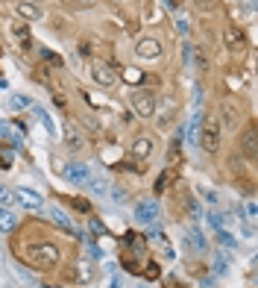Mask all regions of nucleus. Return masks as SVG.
<instances>
[{
    "label": "nucleus",
    "mask_w": 258,
    "mask_h": 288,
    "mask_svg": "<svg viewBox=\"0 0 258 288\" xmlns=\"http://www.w3.org/2000/svg\"><path fill=\"white\" fill-rule=\"evenodd\" d=\"M24 259H27V265L38 268V271H50V268L59 265L62 253H59V247L50 244V241H35V244H27Z\"/></svg>",
    "instance_id": "nucleus-1"
},
{
    "label": "nucleus",
    "mask_w": 258,
    "mask_h": 288,
    "mask_svg": "<svg viewBox=\"0 0 258 288\" xmlns=\"http://www.w3.org/2000/svg\"><path fill=\"white\" fill-rule=\"evenodd\" d=\"M196 141L205 153H217V147H220V121L214 115H205V121L199 124V132H196Z\"/></svg>",
    "instance_id": "nucleus-2"
},
{
    "label": "nucleus",
    "mask_w": 258,
    "mask_h": 288,
    "mask_svg": "<svg viewBox=\"0 0 258 288\" xmlns=\"http://www.w3.org/2000/svg\"><path fill=\"white\" fill-rule=\"evenodd\" d=\"M129 106L138 118H150L156 112V95L147 92V89H132L129 92Z\"/></svg>",
    "instance_id": "nucleus-3"
},
{
    "label": "nucleus",
    "mask_w": 258,
    "mask_h": 288,
    "mask_svg": "<svg viewBox=\"0 0 258 288\" xmlns=\"http://www.w3.org/2000/svg\"><path fill=\"white\" fill-rule=\"evenodd\" d=\"M159 215H161V206L156 200H138V206H135V221H138V224L153 226L159 221Z\"/></svg>",
    "instance_id": "nucleus-4"
},
{
    "label": "nucleus",
    "mask_w": 258,
    "mask_h": 288,
    "mask_svg": "<svg viewBox=\"0 0 258 288\" xmlns=\"http://www.w3.org/2000/svg\"><path fill=\"white\" fill-rule=\"evenodd\" d=\"M226 129H235L241 127V109H238V103L232 100V97H223V103H220V118H217Z\"/></svg>",
    "instance_id": "nucleus-5"
},
{
    "label": "nucleus",
    "mask_w": 258,
    "mask_h": 288,
    "mask_svg": "<svg viewBox=\"0 0 258 288\" xmlns=\"http://www.w3.org/2000/svg\"><path fill=\"white\" fill-rule=\"evenodd\" d=\"M91 80H94L97 86H103V89H112V86L118 83L115 68H112V65H106L103 59H94V62H91Z\"/></svg>",
    "instance_id": "nucleus-6"
},
{
    "label": "nucleus",
    "mask_w": 258,
    "mask_h": 288,
    "mask_svg": "<svg viewBox=\"0 0 258 288\" xmlns=\"http://www.w3.org/2000/svg\"><path fill=\"white\" fill-rule=\"evenodd\" d=\"M135 56L138 59H159L161 56V41L159 38H141L138 44H135Z\"/></svg>",
    "instance_id": "nucleus-7"
},
{
    "label": "nucleus",
    "mask_w": 258,
    "mask_h": 288,
    "mask_svg": "<svg viewBox=\"0 0 258 288\" xmlns=\"http://www.w3.org/2000/svg\"><path fill=\"white\" fill-rule=\"evenodd\" d=\"M153 150H156L153 135H135V141H132V147H129V153H132L135 159H150Z\"/></svg>",
    "instance_id": "nucleus-8"
},
{
    "label": "nucleus",
    "mask_w": 258,
    "mask_h": 288,
    "mask_svg": "<svg viewBox=\"0 0 258 288\" xmlns=\"http://www.w3.org/2000/svg\"><path fill=\"white\" fill-rule=\"evenodd\" d=\"M64 177H67L73 186H85V183L91 180V168L82 165V162H70V165H64Z\"/></svg>",
    "instance_id": "nucleus-9"
},
{
    "label": "nucleus",
    "mask_w": 258,
    "mask_h": 288,
    "mask_svg": "<svg viewBox=\"0 0 258 288\" xmlns=\"http://www.w3.org/2000/svg\"><path fill=\"white\" fill-rule=\"evenodd\" d=\"M15 200H18V203H21L24 209H32V212H38V209H44V197H41V194H38V192H32V189H27V186L15 192Z\"/></svg>",
    "instance_id": "nucleus-10"
},
{
    "label": "nucleus",
    "mask_w": 258,
    "mask_h": 288,
    "mask_svg": "<svg viewBox=\"0 0 258 288\" xmlns=\"http://www.w3.org/2000/svg\"><path fill=\"white\" fill-rule=\"evenodd\" d=\"M223 44H226V50L238 53V50L247 47V38H244V32L238 30V27H223Z\"/></svg>",
    "instance_id": "nucleus-11"
},
{
    "label": "nucleus",
    "mask_w": 258,
    "mask_h": 288,
    "mask_svg": "<svg viewBox=\"0 0 258 288\" xmlns=\"http://www.w3.org/2000/svg\"><path fill=\"white\" fill-rule=\"evenodd\" d=\"M15 12H18V18H21V21H38V18L44 15V9H41V6L27 3V0H18V3H15Z\"/></svg>",
    "instance_id": "nucleus-12"
},
{
    "label": "nucleus",
    "mask_w": 258,
    "mask_h": 288,
    "mask_svg": "<svg viewBox=\"0 0 258 288\" xmlns=\"http://www.w3.org/2000/svg\"><path fill=\"white\" fill-rule=\"evenodd\" d=\"M256 124H247V127L241 129V150L247 153V156H256Z\"/></svg>",
    "instance_id": "nucleus-13"
},
{
    "label": "nucleus",
    "mask_w": 258,
    "mask_h": 288,
    "mask_svg": "<svg viewBox=\"0 0 258 288\" xmlns=\"http://www.w3.org/2000/svg\"><path fill=\"white\" fill-rule=\"evenodd\" d=\"M185 241H188V247H191V250H196V253H205V250H208V238H205V235H202L196 226H191V229H188V238H185Z\"/></svg>",
    "instance_id": "nucleus-14"
},
{
    "label": "nucleus",
    "mask_w": 258,
    "mask_h": 288,
    "mask_svg": "<svg viewBox=\"0 0 258 288\" xmlns=\"http://www.w3.org/2000/svg\"><path fill=\"white\" fill-rule=\"evenodd\" d=\"M18 229V215L6 206H0V232H15Z\"/></svg>",
    "instance_id": "nucleus-15"
},
{
    "label": "nucleus",
    "mask_w": 258,
    "mask_h": 288,
    "mask_svg": "<svg viewBox=\"0 0 258 288\" xmlns=\"http://www.w3.org/2000/svg\"><path fill=\"white\" fill-rule=\"evenodd\" d=\"M214 241H217L220 247H229V250H232V247H238V238H235L229 229H223V226H220V229H214Z\"/></svg>",
    "instance_id": "nucleus-16"
},
{
    "label": "nucleus",
    "mask_w": 258,
    "mask_h": 288,
    "mask_svg": "<svg viewBox=\"0 0 258 288\" xmlns=\"http://www.w3.org/2000/svg\"><path fill=\"white\" fill-rule=\"evenodd\" d=\"M32 112H35V115H38V121H41V124H44V129H47V132H50V135H56V124H53V118H50V115H47V112H44V109H41V106H32Z\"/></svg>",
    "instance_id": "nucleus-17"
},
{
    "label": "nucleus",
    "mask_w": 258,
    "mask_h": 288,
    "mask_svg": "<svg viewBox=\"0 0 258 288\" xmlns=\"http://www.w3.org/2000/svg\"><path fill=\"white\" fill-rule=\"evenodd\" d=\"M50 218H53V221H56L59 226H64V229H73V221L64 215L62 209H56V206H50Z\"/></svg>",
    "instance_id": "nucleus-18"
},
{
    "label": "nucleus",
    "mask_w": 258,
    "mask_h": 288,
    "mask_svg": "<svg viewBox=\"0 0 258 288\" xmlns=\"http://www.w3.org/2000/svg\"><path fill=\"white\" fill-rule=\"evenodd\" d=\"M121 262H124V268H127L129 274H141V271H144V268L138 265V259L132 256V253H127V250L121 253Z\"/></svg>",
    "instance_id": "nucleus-19"
},
{
    "label": "nucleus",
    "mask_w": 258,
    "mask_h": 288,
    "mask_svg": "<svg viewBox=\"0 0 258 288\" xmlns=\"http://www.w3.org/2000/svg\"><path fill=\"white\" fill-rule=\"evenodd\" d=\"M211 271H214L217 277H223L226 271H229V253H217V256H214V265H211Z\"/></svg>",
    "instance_id": "nucleus-20"
},
{
    "label": "nucleus",
    "mask_w": 258,
    "mask_h": 288,
    "mask_svg": "<svg viewBox=\"0 0 258 288\" xmlns=\"http://www.w3.org/2000/svg\"><path fill=\"white\" fill-rule=\"evenodd\" d=\"M85 186H88V192H91V194H100V197H103V194H106V189H109V183H106V180H100V177H97V180L91 177Z\"/></svg>",
    "instance_id": "nucleus-21"
},
{
    "label": "nucleus",
    "mask_w": 258,
    "mask_h": 288,
    "mask_svg": "<svg viewBox=\"0 0 258 288\" xmlns=\"http://www.w3.org/2000/svg\"><path fill=\"white\" fill-rule=\"evenodd\" d=\"M194 59H196L199 74H208V56H205V50H202V47H194Z\"/></svg>",
    "instance_id": "nucleus-22"
},
{
    "label": "nucleus",
    "mask_w": 258,
    "mask_h": 288,
    "mask_svg": "<svg viewBox=\"0 0 258 288\" xmlns=\"http://www.w3.org/2000/svg\"><path fill=\"white\" fill-rule=\"evenodd\" d=\"M18 200H15V192L12 189H6V186H0V206H6V209H12Z\"/></svg>",
    "instance_id": "nucleus-23"
},
{
    "label": "nucleus",
    "mask_w": 258,
    "mask_h": 288,
    "mask_svg": "<svg viewBox=\"0 0 258 288\" xmlns=\"http://www.w3.org/2000/svg\"><path fill=\"white\" fill-rule=\"evenodd\" d=\"M167 162H170L173 168H179V165H182V144H179V141H173V147H170V156H167Z\"/></svg>",
    "instance_id": "nucleus-24"
},
{
    "label": "nucleus",
    "mask_w": 258,
    "mask_h": 288,
    "mask_svg": "<svg viewBox=\"0 0 258 288\" xmlns=\"http://www.w3.org/2000/svg\"><path fill=\"white\" fill-rule=\"evenodd\" d=\"M205 221H208V226H211V229H220V226L226 224V218L220 215V212H208V215H205Z\"/></svg>",
    "instance_id": "nucleus-25"
},
{
    "label": "nucleus",
    "mask_w": 258,
    "mask_h": 288,
    "mask_svg": "<svg viewBox=\"0 0 258 288\" xmlns=\"http://www.w3.org/2000/svg\"><path fill=\"white\" fill-rule=\"evenodd\" d=\"M9 106L12 109H27L30 106V97H24V95H15L12 100H9Z\"/></svg>",
    "instance_id": "nucleus-26"
},
{
    "label": "nucleus",
    "mask_w": 258,
    "mask_h": 288,
    "mask_svg": "<svg viewBox=\"0 0 258 288\" xmlns=\"http://www.w3.org/2000/svg\"><path fill=\"white\" fill-rule=\"evenodd\" d=\"M70 206H73V209H79V212H91V203H88L85 197H73V200H70Z\"/></svg>",
    "instance_id": "nucleus-27"
},
{
    "label": "nucleus",
    "mask_w": 258,
    "mask_h": 288,
    "mask_svg": "<svg viewBox=\"0 0 258 288\" xmlns=\"http://www.w3.org/2000/svg\"><path fill=\"white\" fill-rule=\"evenodd\" d=\"M147 280H159V274H161V268H159V262H147Z\"/></svg>",
    "instance_id": "nucleus-28"
},
{
    "label": "nucleus",
    "mask_w": 258,
    "mask_h": 288,
    "mask_svg": "<svg viewBox=\"0 0 258 288\" xmlns=\"http://www.w3.org/2000/svg\"><path fill=\"white\" fill-rule=\"evenodd\" d=\"M170 186V171H164L159 177V183H156V194H164V189Z\"/></svg>",
    "instance_id": "nucleus-29"
},
{
    "label": "nucleus",
    "mask_w": 258,
    "mask_h": 288,
    "mask_svg": "<svg viewBox=\"0 0 258 288\" xmlns=\"http://www.w3.org/2000/svg\"><path fill=\"white\" fill-rule=\"evenodd\" d=\"M112 200H115V203H127L129 192H127V189H112Z\"/></svg>",
    "instance_id": "nucleus-30"
},
{
    "label": "nucleus",
    "mask_w": 258,
    "mask_h": 288,
    "mask_svg": "<svg viewBox=\"0 0 258 288\" xmlns=\"http://www.w3.org/2000/svg\"><path fill=\"white\" fill-rule=\"evenodd\" d=\"M88 229H91L94 235H103V232H106V226H103V221H97V218H91V221H88Z\"/></svg>",
    "instance_id": "nucleus-31"
},
{
    "label": "nucleus",
    "mask_w": 258,
    "mask_h": 288,
    "mask_svg": "<svg viewBox=\"0 0 258 288\" xmlns=\"http://www.w3.org/2000/svg\"><path fill=\"white\" fill-rule=\"evenodd\" d=\"M67 147H70V150H82V138L70 132V138H67Z\"/></svg>",
    "instance_id": "nucleus-32"
},
{
    "label": "nucleus",
    "mask_w": 258,
    "mask_h": 288,
    "mask_svg": "<svg viewBox=\"0 0 258 288\" xmlns=\"http://www.w3.org/2000/svg\"><path fill=\"white\" fill-rule=\"evenodd\" d=\"M256 215H258V206H256V200H250V203H247V218L256 221Z\"/></svg>",
    "instance_id": "nucleus-33"
},
{
    "label": "nucleus",
    "mask_w": 258,
    "mask_h": 288,
    "mask_svg": "<svg viewBox=\"0 0 258 288\" xmlns=\"http://www.w3.org/2000/svg\"><path fill=\"white\" fill-rule=\"evenodd\" d=\"M15 35H21V38H30V27H27V24H15Z\"/></svg>",
    "instance_id": "nucleus-34"
},
{
    "label": "nucleus",
    "mask_w": 258,
    "mask_h": 288,
    "mask_svg": "<svg viewBox=\"0 0 258 288\" xmlns=\"http://www.w3.org/2000/svg\"><path fill=\"white\" fill-rule=\"evenodd\" d=\"M182 50H185V53H182V56H185V62H191V59H194V44H191V41H185V44H182Z\"/></svg>",
    "instance_id": "nucleus-35"
},
{
    "label": "nucleus",
    "mask_w": 258,
    "mask_h": 288,
    "mask_svg": "<svg viewBox=\"0 0 258 288\" xmlns=\"http://www.w3.org/2000/svg\"><path fill=\"white\" fill-rule=\"evenodd\" d=\"M176 30H179V35H188V21L179 18V21H176Z\"/></svg>",
    "instance_id": "nucleus-36"
},
{
    "label": "nucleus",
    "mask_w": 258,
    "mask_h": 288,
    "mask_svg": "<svg viewBox=\"0 0 258 288\" xmlns=\"http://www.w3.org/2000/svg\"><path fill=\"white\" fill-rule=\"evenodd\" d=\"M127 80H129V83H138V80H141V74H138L135 68H129V71H127Z\"/></svg>",
    "instance_id": "nucleus-37"
},
{
    "label": "nucleus",
    "mask_w": 258,
    "mask_h": 288,
    "mask_svg": "<svg viewBox=\"0 0 258 288\" xmlns=\"http://www.w3.org/2000/svg\"><path fill=\"white\" fill-rule=\"evenodd\" d=\"M194 3H196L202 12H208V9H211V0H194Z\"/></svg>",
    "instance_id": "nucleus-38"
},
{
    "label": "nucleus",
    "mask_w": 258,
    "mask_h": 288,
    "mask_svg": "<svg viewBox=\"0 0 258 288\" xmlns=\"http://www.w3.org/2000/svg\"><path fill=\"white\" fill-rule=\"evenodd\" d=\"M182 3H185V0H167V9H179Z\"/></svg>",
    "instance_id": "nucleus-39"
},
{
    "label": "nucleus",
    "mask_w": 258,
    "mask_h": 288,
    "mask_svg": "<svg viewBox=\"0 0 258 288\" xmlns=\"http://www.w3.org/2000/svg\"><path fill=\"white\" fill-rule=\"evenodd\" d=\"M6 165H9V162H6V156H3V153H0V168H6Z\"/></svg>",
    "instance_id": "nucleus-40"
},
{
    "label": "nucleus",
    "mask_w": 258,
    "mask_h": 288,
    "mask_svg": "<svg viewBox=\"0 0 258 288\" xmlns=\"http://www.w3.org/2000/svg\"><path fill=\"white\" fill-rule=\"evenodd\" d=\"M76 3H82V6H91V3H94V0H76Z\"/></svg>",
    "instance_id": "nucleus-41"
},
{
    "label": "nucleus",
    "mask_w": 258,
    "mask_h": 288,
    "mask_svg": "<svg viewBox=\"0 0 258 288\" xmlns=\"http://www.w3.org/2000/svg\"><path fill=\"white\" fill-rule=\"evenodd\" d=\"M27 3H35V6H41V3H44V0H27Z\"/></svg>",
    "instance_id": "nucleus-42"
},
{
    "label": "nucleus",
    "mask_w": 258,
    "mask_h": 288,
    "mask_svg": "<svg viewBox=\"0 0 258 288\" xmlns=\"http://www.w3.org/2000/svg\"><path fill=\"white\" fill-rule=\"evenodd\" d=\"M115 3H124V0H115Z\"/></svg>",
    "instance_id": "nucleus-43"
},
{
    "label": "nucleus",
    "mask_w": 258,
    "mask_h": 288,
    "mask_svg": "<svg viewBox=\"0 0 258 288\" xmlns=\"http://www.w3.org/2000/svg\"><path fill=\"white\" fill-rule=\"evenodd\" d=\"M138 288H147V286H138Z\"/></svg>",
    "instance_id": "nucleus-44"
},
{
    "label": "nucleus",
    "mask_w": 258,
    "mask_h": 288,
    "mask_svg": "<svg viewBox=\"0 0 258 288\" xmlns=\"http://www.w3.org/2000/svg\"><path fill=\"white\" fill-rule=\"evenodd\" d=\"M0 56H3V50H0Z\"/></svg>",
    "instance_id": "nucleus-45"
},
{
    "label": "nucleus",
    "mask_w": 258,
    "mask_h": 288,
    "mask_svg": "<svg viewBox=\"0 0 258 288\" xmlns=\"http://www.w3.org/2000/svg\"><path fill=\"white\" fill-rule=\"evenodd\" d=\"M170 288H173V286H170Z\"/></svg>",
    "instance_id": "nucleus-46"
}]
</instances>
